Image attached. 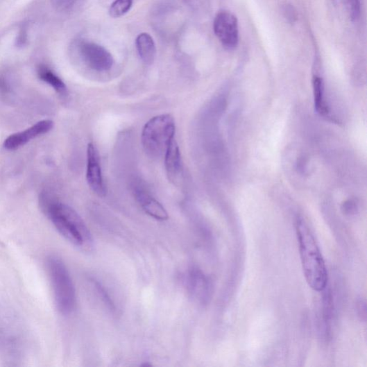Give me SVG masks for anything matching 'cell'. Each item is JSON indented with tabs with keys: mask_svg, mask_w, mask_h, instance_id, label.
I'll return each instance as SVG.
<instances>
[{
	"mask_svg": "<svg viewBox=\"0 0 367 367\" xmlns=\"http://www.w3.org/2000/svg\"><path fill=\"white\" fill-rule=\"evenodd\" d=\"M37 74L40 80L51 85L60 95L65 96L67 94L66 84L49 68L40 67L38 69Z\"/></svg>",
	"mask_w": 367,
	"mask_h": 367,
	"instance_id": "obj_15",
	"label": "cell"
},
{
	"mask_svg": "<svg viewBox=\"0 0 367 367\" xmlns=\"http://www.w3.org/2000/svg\"><path fill=\"white\" fill-rule=\"evenodd\" d=\"M333 4L352 21L357 20L360 14L359 0H332Z\"/></svg>",
	"mask_w": 367,
	"mask_h": 367,
	"instance_id": "obj_16",
	"label": "cell"
},
{
	"mask_svg": "<svg viewBox=\"0 0 367 367\" xmlns=\"http://www.w3.org/2000/svg\"><path fill=\"white\" fill-rule=\"evenodd\" d=\"M79 50L83 61L90 69L105 72L112 68L114 59L112 54L96 43L83 42Z\"/></svg>",
	"mask_w": 367,
	"mask_h": 367,
	"instance_id": "obj_6",
	"label": "cell"
},
{
	"mask_svg": "<svg viewBox=\"0 0 367 367\" xmlns=\"http://www.w3.org/2000/svg\"><path fill=\"white\" fill-rule=\"evenodd\" d=\"M358 207L355 200H349L344 202L341 205V210L344 214L353 215L356 214Z\"/></svg>",
	"mask_w": 367,
	"mask_h": 367,
	"instance_id": "obj_19",
	"label": "cell"
},
{
	"mask_svg": "<svg viewBox=\"0 0 367 367\" xmlns=\"http://www.w3.org/2000/svg\"><path fill=\"white\" fill-rule=\"evenodd\" d=\"M54 126L51 120L38 121L26 130L12 134L4 142V147L8 150H15L24 146L31 140L51 132Z\"/></svg>",
	"mask_w": 367,
	"mask_h": 367,
	"instance_id": "obj_7",
	"label": "cell"
},
{
	"mask_svg": "<svg viewBox=\"0 0 367 367\" xmlns=\"http://www.w3.org/2000/svg\"><path fill=\"white\" fill-rule=\"evenodd\" d=\"M133 0H115L110 9V14L112 17H122L130 10Z\"/></svg>",
	"mask_w": 367,
	"mask_h": 367,
	"instance_id": "obj_17",
	"label": "cell"
},
{
	"mask_svg": "<svg viewBox=\"0 0 367 367\" xmlns=\"http://www.w3.org/2000/svg\"><path fill=\"white\" fill-rule=\"evenodd\" d=\"M138 53L142 61L146 65L153 63L156 56L155 43L148 33L140 34L136 40Z\"/></svg>",
	"mask_w": 367,
	"mask_h": 367,
	"instance_id": "obj_12",
	"label": "cell"
},
{
	"mask_svg": "<svg viewBox=\"0 0 367 367\" xmlns=\"http://www.w3.org/2000/svg\"><path fill=\"white\" fill-rule=\"evenodd\" d=\"M356 309L359 318L365 321L366 318V305L364 300L359 299L357 300Z\"/></svg>",
	"mask_w": 367,
	"mask_h": 367,
	"instance_id": "obj_20",
	"label": "cell"
},
{
	"mask_svg": "<svg viewBox=\"0 0 367 367\" xmlns=\"http://www.w3.org/2000/svg\"><path fill=\"white\" fill-rule=\"evenodd\" d=\"M296 230L307 282L313 290L323 291L327 287L328 273L315 237L303 218L297 219Z\"/></svg>",
	"mask_w": 367,
	"mask_h": 367,
	"instance_id": "obj_1",
	"label": "cell"
},
{
	"mask_svg": "<svg viewBox=\"0 0 367 367\" xmlns=\"http://www.w3.org/2000/svg\"><path fill=\"white\" fill-rule=\"evenodd\" d=\"M135 194L140 206L151 217L162 221L169 219L168 213L163 205L144 189L137 188Z\"/></svg>",
	"mask_w": 367,
	"mask_h": 367,
	"instance_id": "obj_11",
	"label": "cell"
},
{
	"mask_svg": "<svg viewBox=\"0 0 367 367\" xmlns=\"http://www.w3.org/2000/svg\"><path fill=\"white\" fill-rule=\"evenodd\" d=\"M42 211L51 219L57 230L74 245L83 247L92 243V234L79 214L71 207L41 198Z\"/></svg>",
	"mask_w": 367,
	"mask_h": 367,
	"instance_id": "obj_2",
	"label": "cell"
},
{
	"mask_svg": "<svg viewBox=\"0 0 367 367\" xmlns=\"http://www.w3.org/2000/svg\"><path fill=\"white\" fill-rule=\"evenodd\" d=\"M164 156L167 177L169 181L178 184L182 179L183 165L180 148L176 139L169 143Z\"/></svg>",
	"mask_w": 367,
	"mask_h": 367,
	"instance_id": "obj_10",
	"label": "cell"
},
{
	"mask_svg": "<svg viewBox=\"0 0 367 367\" xmlns=\"http://www.w3.org/2000/svg\"><path fill=\"white\" fill-rule=\"evenodd\" d=\"M95 287L101 296V299L103 300L105 305L109 308L111 311H115V305L112 301L109 293H107L104 287L99 282H94Z\"/></svg>",
	"mask_w": 367,
	"mask_h": 367,
	"instance_id": "obj_18",
	"label": "cell"
},
{
	"mask_svg": "<svg viewBox=\"0 0 367 367\" xmlns=\"http://www.w3.org/2000/svg\"><path fill=\"white\" fill-rule=\"evenodd\" d=\"M187 283L190 293L203 305H206L212 294L211 280L200 269L192 268L187 275Z\"/></svg>",
	"mask_w": 367,
	"mask_h": 367,
	"instance_id": "obj_9",
	"label": "cell"
},
{
	"mask_svg": "<svg viewBox=\"0 0 367 367\" xmlns=\"http://www.w3.org/2000/svg\"><path fill=\"white\" fill-rule=\"evenodd\" d=\"M325 291L323 295V334L328 338L330 335L332 319L334 312L333 298L331 291L323 290Z\"/></svg>",
	"mask_w": 367,
	"mask_h": 367,
	"instance_id": "obj_14",
	"label": "cell"
},
{
	"mask_svg": "<svg viewBox=\"0 0 367 367\" xmlns=\"http://www.w3.org/2000/svg\"><path fill=\"white\" fill-rule=\"evenodd\" d=\"M176 122L169 114H162L151 119L144 126L142 142L145 153L151 158L164 155L169 143L175 139Z\"/></svg>",
	"mask_w": 367,
	"mask_h": 367,
	"instance_id": "obj_3",
	"label": "cell"
},
{
	"mask_svg": "<svg viewBox=\"0 0 367 367\" xmlns=\"http://www.w3.org/2000/svg\"><path fill=\"white\" fill-rule=\"evenodd\" d=\"M48 269L57 308L64 315L70 314L75 309L76 296L68 269L60 259L55 256L49 258Z\"/></svg>",
	"mask_w": 367,
	"mask_h": 367,
	"instance_id": "obj_4",
	"label": "cell"
},
{
	"mask_svg": "<svg viewBox=\"0 0 367 367\" xmlns=\"http://www.w3.org/2000/svg\"><path fill=\"white\" fill-rule=\"evenodd\" d=\"M214 31L223 47L233 50L239 44V23L236 17L228 11H221L214 20Z\"/></svg>",
	"mask_w": 367,
	"mask_h": 367,
	"instance_id": "obj_5",
	"label": "cell"
},
{
	"mask_svg": "<svg viewBox=\"0 0 367 367\" xmlns=\"http://www.w3.org/2000/svg\"><path fill=\"white\" fill-rule=\"evenodd\" d=\"M313 94L315 110L321 116H327L330 110L325 101V85L318 76L313 78Z\"/></svg>",
	"mask_w": 367,
	"mask_h": 367,
	"instance_id": "obj_13",
	"label": "cell"
},
{
	"mask_svg": "<svg viewBox=\"0 0 367 367\" xmlns=\"http://www.w3.org/2000/svg\"><path fill=\"white\" fill-rule=\"evenodd\" d=\"M86 179L92 190L99 197L105 196V187L102 176L100 158L98 150L93 143L87 148V171Z\"/></svg>",
	"mask_w": 367,
	"mask_h": 367,
	"instance_id": "obj_8",
	"label": "cell"
}]
</instances>
